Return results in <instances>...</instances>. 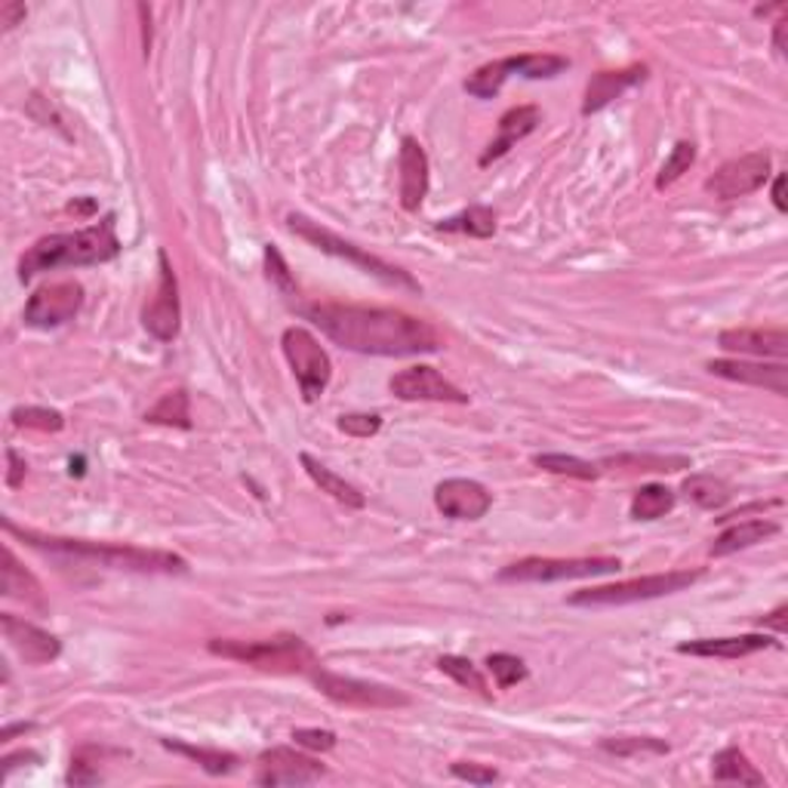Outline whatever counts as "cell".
<instances>
[{
  "instance_id": "7bdbcfd3",
  "label": "cell",
  "mask_w": 788,
  "mask_h": 788,
  "mask_svg": "<svg viewBox=\"0 0 788 788\" xmlns=\"http://www.w3.org/2000/svg\"><path fill=\"white\" fill-rule=\"evenodd\" d=\"M293 739L296 746L308 748V751H330V748H336L333 730H318V727H296Z\"/></svg>"
},
{
  "instance_id": "60d3db41",
  "label": "cell",
  "mask_w": 788,
  "mask_h": 788,
  "mask_svg": "<svg viewBox=\"0 0 788 788\" xmlns=\"http://www.w3.org/2000/svg\"><path fill=\"white\" fill-rule=\"evenodd\" d=\"M382 428V416L376 413H348L339 416V431H346L351 438H373Z\"/></svg>"
},
{
  "instance_id": "f35d334b",
  "label": "cell",
  "mask_w": 788,
  "mask_h": 788,
  "mask_svg": "<svg viewBox=\"0 0 788 788\" xmlns=\"http://www.w3.org/2000/svg\"><path fill=\"white\" fill-rule=\"evenodd\" d=\"M16 428H38V431H62L66 428V416L50 407H16L10 413Z\"/></svg>"
},
{
  "instance_id": "d6986e66",
  "label": "cell",
  "mask_w": 788,
  "mask_h": 788,
  "mask_svg": "<svg viewBox=\"0 0 788 788\" xmlns=\"http://www.w3.org/2000/svg\"><path fill=\"white\" fill-rule=\"evenodd\" d=\"M718 346L724 351H736V355H751V358H776L786 361L788 358V333L782 327H736V330H724L718 336Z\"/></svg>"
},
{
  "instance_id": "1f68e13d",
  "label": "cell",
  "mask_w": 788,
  "mask_h": 788,
  "mask_svg": "<svg viewBox=\"0 0 788 788\" xmlns=\"http://www.w3.org/2000/svg\"><path fill=\"white\" fill-rule=\"evenodd\" d=\"M675 508V493L662 483H647L631 499V518L635 521H659Z\"/></svg>"
},
{
  "instance_id": "d590c367",
  "label": "cell",
  "mask_w": 788,
  "mask_h": 788,
  "mask_svg": "<svg viewBox=\"0 0 788 788\" xmlns=\"http://www.w3.org/2000/svg\"><path fill=\"white\" fill-rule=\"evenodd\" d=\"M438 668H441L443 675H450L459 687L475 690V694L483 696V699H490V687H487V678L481 675V668L475 666L471 659H466V656H441V659H438Z\"/></svg>"
},
{
  "instance_id": "74e56055",
  "label": "cell",
  "mask_w": 788,
  "mask_h": 788,
  "mask_svg": "<svg viewBox=\"0 0 788 788\" xmlns=\"http://www.w3.org/2000/svg\"><path fill=\"white\" fill-rule=\"evenodd\" d=\"M696 161V146L694 142H678V146L671 148V154H668V161L662 163V170H659V176H656V188L662 191V188L675 186L678 179H681L690 167H694Z\"/></svg>"
},
{
  "instance_id": "6da1fadb",
  "label": "cell",
  "mask_w": 788,
  "mask_h": 788,
  "mask_svg": "<svg viewBox=\"0 0 788 788\" xmlns=\"http://www.w3.org/2000/svg\"><path fill=\"white\" fill-rule=\"evenodd\" d=\"M308 321L321 327L327 339L358 355L379 358H410L441 351V333L422 318H413L401 308L348 306V302H318L306 308Z\"/></svg>"
},
{
  "instance_id": "c3c4849f",
  "label": "cell",
  "mask_w": 788,
  "mask_h": 788,
  "mask_svg": "<svg viewBox=\"0 0 788 788\" xmlns=\"http://www.w3.org/2000/svg\"><path fill=\"white\" fill-rule=\"evenodd\" d=\"M774 203L779 213H786L788 201H786V173H779L774 179Z\"/></svg>"
},
{
  "instance_id": "603a6c76",
  "label": "cell",
  "mask_w": 788,
  "mask_h": 788,
  "mask_svg": "<svg viewBox=\"0 0 788 788\" xmlns=\"http://www.w3.org/2000/svg\"><path fill=\"white\" fill-rule=\"evenodd\" d=\"M647 78V68L644 66H631V68H622V71H598L591 81H588L586 87V102H582V114H595V111H601V108H607L614 99H619V96L626 93V90H631V87H638V83Z\"/></svg>"
},
{
  "instance_id": "8fae6325",
  "label": "cell",
  "mask_w": 788,
  "mask_h": 788,
  "mask_svg": "<svg viewBox=\"0 0 788 788\" xmlns=\"http://www.w3.org/2000/svg\"><path fill=\"white\" fill-rule=\"evenodd\" d=\"M770 173H774L770 151H748L742 158L724 163L721 170L706 182V191L721 201H736V198H746V194H755L758 188H764Z\"/></svg>"
},
{
  "instance_id": "9c48e42d",
  "label": "cell",
  "mask_w": 788,
  "mask_h": 788,
  "mask_svg": "<svg viewBox=\"0 0 788 788\" xmlns=\"http://www.w3.org/2000/svg\"><path fill=\"white\" fill-rule=\"evenodd\" d=\"M315 687L321 690L330 702L346 708H363V711H382V708H407L410 706V696L401 694L398 687H388V684H373L361 681V678H348V675H336L327 668H315L308 675Z\"/></svg>"
},
{
  "instance_id": "ab89813d",
  "label": "cell",
  "mask_w": 788,
  "mask_h": 788,
  "mask_svg": "<svg viewBox=\"0 0 788 788\" xmlns=\"http://www.w3.org/2000/svg\"><path fill=\"white\" fill-rule=\"evenodd\" d=\"M487 671L496 678L499 690H508L515 684H521L527 678V666H523L521 656L511 654H490L487 656Z\"/></svg>"
},
{
  "instance_id": "4fadbf2b",
  "label": "cell",
  "mask_w": 788,
  "mask_h": 788,
  "mask_svg": "<svg viewBox=\"0 0 788 788\" xmlns=\"http://www.w3.org/2000/svg\"><path fill=\"white\" fill-rule=\"evenodd\" d=\"M327 774V767L321 761H315L306 751H296V748L278 746L268 748L259 755V774L256 782L259 786H311Z\"/></svg>"
},
{
  "instance_id": "8d00e7d4",
  "label": "cell",
  "mask_w": 788,
  "mask_h": 788,
  "mask_svg": "<svg viewBox=\"0 0 788 788\" xmlns=\"http://www.w3.org/2000/svg\"><path fill=\"white\" fill-rule=\"evenodd\" d=\"M604 466H616L626 468V471H681V468H690V459L687 456H610L604 459Z\"/></svg>"
},
{
  "instance_id": "681fc988",
  "label": "cell",
  "mask_w": 788,
  "mask_h": 788,
  "mask_svg": "<svg viewBox=\"0 0 788 788\" xmlns=\"http://www.w3.org/2000/svg\"><path fill=\"white\" fill-rule=\"evenodd\" d=\"M786 28H788V19L782 16L779 22H776V31H774V47H776V53H782L786 56Z\"/></svg>"
},
{
  "instance_id": "7402d4cb",
  "label": "cell",
  "mask_w": 788,
  "mask_h": 788,
  "mask_svg": "<svg viewBox=\"0 0 788 788\" xmlns=\"http://www.w3.org/2000/svg\"><path fill=\"white\" fill-rule=\"evenodd\" d=\"M770 635H739V638H696V641L678 644V654L706 656V659H742V656L761 654L774 647Z\"/></svg>"
},
{
  "instance_id": "5b68a950",
  "label": "cell",
  "mask_w": 788,
  "mask_h": 788,
  "mask_svg": "<svg viewBox=\"0 0 788 788\" xmlns=\"http://www.w3.org/2000/svg\"><path fill=\"white\" fill-rule=\"evenodd\" d=\"M287 226H290V231L299 235L302 241H308L311 247H318L321 253L336 256V259H346V262H351L355 268H361V271H367V275H373V278H379L382 283H388V287H403V290L419 293V281L410 278V271L391 266V262L379 259V256L367 253V250H361L358 243L346 241V238H339L336 231L323 228L321 222H311V219L302 213H290L287 216Z\"/></svg>"
},
{
  "instance_id": "30bf717a",
  "label": "cell",
  "mask_w": 788,
  "mask_h": 788,
  "mask_svg": "<svg viewBox=\"0 0 788 788\" xmlns=\"http://www.w3.org/2000/svg\"><path fill=\"white\" fill-rule=\"evenodd\" d=\"M622 567L619 558H523L502 567L499 582H567V579H588V576L616 573Z\"/></svg>"
},
{
  "instance_id": "816d5d0a",
  "label": "cell",
  "mask_w": 788,
  "mask_h": 788,
  "mask_svg": "<svg viewBox=\"0 0 788 788\" xmlns=\"http://www.w3.org/2000/svg\"><path fill=\"white\" fill-rule=\"evenodd\" d=\"M68 210H71V213H93V210H96V203L93 201H81V203H68Z\"/></svg>"
},
{
  "instance_id": "f546056e",
  "label": "cell",
  "mask_w": 788,
  "mask_h": 788,
  "mask_svg": "<svg viewBox=\"0 0 788 788\" xmlns=\"http://www.w3.org/2000/svg\"><path fill=\"white\" fill-rule=\"evenodd\" d=\"M684 496L694 502V506L706 508V511H718L730 502V483L715 478V475H690L687 481L681 483Z\"/></svg>"
},
{
  "instance_id": "ee69618b",
  "label": "cell",
  "mask_w": 788,
  "mask_h": 788,
  "mask_svg": "<svg viewBox=\"0 0 788 788\" xmlns=\"http://www.w3.org/2000/svg\"><path fill=\"white\" fill-rule=\"evenodd\" d=\"M266 268H268V278L281 287L283 293H293V281H290V275H287V266H283L281 253L268 243L266 247Z\"/></svg>"
},
{
  "instance_id": "f1b7e54d",
  "label": "cell",
  "mask_w": 788,
  "mask_h": 788,
  "mask_svg": "<svg viewBox=\"0 0 788 788\" xmlns=\"http://www.w3.org/2000/svg\"><path fill=\"white\" fill-rule=\"evenodd\" d=\"M438 231H450V235H468V238H493L496 235V213L490 207H468L462 213L450 216L438 222Z\"/></svg>"
},
{
  "instance_id": "bcb514c9",
  "label": "cell",
  "mask_w": 788,
  "mask_h": 788,
  "mask_svg": "<svg viewBox=\"0 0 788 788\" xmlns=\"http://www.w3.org/2000/svg\"><path fill=\"white\" fill-rule=\"evenodd\" d=\"M7 487H19L22 483V478H26V471H28V466H26V459L22 456L16 453V450H7Z\"/></svg>"
},
{
  "instance_id": "5bb4252c",
  "label": "cell",
  "mask_w": 788,
  "mask_h": 788,
  "mask_svg": "<svg viewBox=\"0 0 788 788\" xmlns=\"http://www.w3.org/2000/svg\"><path fill=\"white\" fill-rule=\"evenodd\" d=\"M81 306L83 287L78 281L47 283L26 302L22 321L28 327H38V330H50V327H62L71 321L81 311Z\"/></svg>"
},
{
  "instance_id": "484cf974",
  "label": "cell",
  "mask_w": 788,
  "mask_h": 788,
  "mask_svg": "<svg viewBox=\"0 0 788 788\" xmlns=\"http://www.w3.org/2000/svg\"><path fill=\"white\" fill-rule=\"evenodd\" d=\"M299 462H302V468H306L308 478L321 487V493L333 496L336 502H342V506H348V508L367 506V499H363L361 490H358L355 483H348L346 478H339L333 468L323 466L321 459H315L311 453H299Z\"/></svg>"
},
{
  "instance_id": "d6a6232c",
  "label": "cell",
  "mask_w": 788,
  "mask_h": 788,
  "mask_svg": "<svg viewBox=\"0 0 788 788\" xmlns=\"http://www.w3.org/2000/svg\"><path fill=\"white\" fill-rule=\"evenodd\" d=\"M146 422L151 426H170V428H191V410H188V395L182 388L167 391L161 401L154 403L146 413Z\"/></svg>"
},
{
  "instance_id": "f907efd6",
  "label": "cell",
  "mask_w": 788,
  "mask_h": 788,
  "mask_svg": "<svg viewBox=\"0 0 788 788\" xmlns=\"http://www.w3.org/2000/svg\"><path fill=\"white\" fill-rule=\"evenodd\" d=\"M28 730H34V724H7L0 730V742H10L16 734H28Z\"/></svg>"
},
{
  "instance_id": "4316f807",
  "label": "cell",
  "mask_w": 788,
  "mask_h": 788,
  "mask_svg": "<svg viewBox=\"0 0 788 788\" xmlns=\"http://www.w3.org/2000/svg\"><path fill=\"white\" fill-rule=\"evenodd\" d=\"M715 767H711V776L718 779V782H739V786H767V779H764V774L755 767V764L748 761V755L742 751V748L736 746H727L721 748L718 755H715Z\"/></svg>"
},
{
  "instance_id": "277c9868",
  "label": "cell",
  "mask_w": 788,
  "mask_h": 788,
  "mask_svg": "<svg viewBox=\"0 0 788 788\" xmlns=\"http://www.w3.org/2000/svg\"><path fill=\"white\" fill-rule=\"evenodd\" d=\"M207 650L222 659H235L243 666H253L259 671H271V675H311L315 668L321 666L315 650L308 647V641L296 638V635H278V638H266V641H216L207 644Z\"/></svg>"
},
{
  "instance_id": "7dc6e473",
  "label": "cell",
  "mask_w": 788,
  "mask_h": 788,
  "mask_svg": "<svg viewBox=\"0 0 788 788\" xmlns=\"http://www.w3.org/2000/svg\"><path fill=\"white\" fill-rule=\"evenodd\" d=\"M786 614H788V607H786V604H779L774 614L764 616L761 626L764 628H774L776 635H786Z\"/></svg>"
},
{
  "instance_id": "cb8c5ba5",
  "label": "cell",
  "mask_w": 788,
  "mask_h": 788,
  "mask_svg": "<svg viewBox=\"0 0 788 788\" xmlns=\"http://www.w3.org/2000/svg\"><path fill=\"white\" fill-rule=\"evenodd\" d=\"M3 598H13L22 601L26 607L34 610H47V598H43L41 582L34 579V573H28L26 567L19 563V558L13 555V548L3 546Z\"/></svg>"
},
{
  "instance_id": "52a82bcc",
  "label": "cell",
  "mask_w": 788,
  "mask_h": 788,
  "mask_svg": "<svg viewBox=\"0 0 788 788\" xmlns=\"http://www.w3.org/2000/svg\"><path fill=\"white\" fill-rule=\"evenodd\" d=\"M570 62L563 56H548V53H523V56H508V59H496L481 66L471 78L466 81V93L478 96V99H493L502 83L508 78H527V81H548V78H558L561 71H567Z\"/></svg>"
},
{
  "instance_id": "7c38bea8",
  "label": "cell",
  "mask_w": 788,
  "mask_h": 788,
  "mask_svg": "<svg viewBox=\"0 0 788 788\" xmlns=\"http://www.w3.org/2000/svg\"><path fill=\"white\" fill-rule=\"evenodd\" d=\"M158 268H161V278H158V290L151 296V302L142 311V323L146 330L158 342H173L179 336V323H182V306H179V281H176V271L170 266V256L158 253Z\"/></svg>"
},
{
  "instance_id": "e575fe53",
  "label": "cell",
  "mask_w": 788,
  "mask_h": 788,
  "mask_svg": "<svg viewBox=\"0 0 788 788\" xmlns=\"http://www.w3.org/2000/svg\"><path fill=\"white\" fill-rule=\"evenodd\" d=\"M601 748L616 758H650V755H668V742L654 736H607Z\"/></svg>"
},
{
  "instance_id": "b9f144b4",
  "label": "cell",
  "mask_w": 788,
  "mask_h": 788,
  "mask_svg": "<svg viewBox=\"0 0 788 788\" xmlns=\"http://www.w3.org/2000/svg\"><path fill=\"white\" fill-rule=\"evenodd\" d=\"M450 774L456 779H462V782H471V786H493V782H499V774H496L493 767H483V764L475 761H456L450 767Z\"/></svg>"
},
{
  "instance_id": "d4e9b609",
  "label": "cell",
  "mask_w": 788,
  "mask_h": 788,
  "mask_svg": "<svg viewBox=\"0 0 788 788\" xmlns=\"http://www.w3.org/2000/svg\"><path fill=\"white\" fill-rule=\"evenodd\" d=\"M776 533H779V523L774 521H764V518L739 521L734 523V527H727V530L711 542L708 555H711V558H727V555H736V551H742V548L758 546V542H764V539H770V536Z\"/></svg>"
},
{
  "instance_id": "83f0119b",
  "label": "cell",
  "mask_w": 788,
  "mask_h": 788,
  "mask_svg": "<svg viewBox=\"0 0 788 788\" xmlns=\"http://www.w3.org/2000/svg\"><path fill=\"white\" fill-rule=\"evenodd\" d=\"M163 748H170L176 755H182L188 761H194L201 770H207L210 776H226L238 767V755L222 751V748H203V746H188L179 739H163Z\"/></svg>"
},
{
  "instance_id": "2e32d148",
  "label": "cell",
  "mask_w": 788,
  "mask_h": 788,
  "mask_svg": "<svg viewBox=\"0 0 788 788\" xmlns=\"http://www.w3.org/2000/svg\"><path fill=\"white\" fill-rule=\"evenodd\" d=\"M435 506H438L443 518H453V521H478V518H483V515L490 511L493 496H490V490H487L483 483L468 481V478H450V481L438 483Z\"/></svg>"
},
{
  "instance_id": "3957f363",
  "label": "cell",
  "mask_w": 788,
  "mask_h": 788,
  "mask_svg": "<svg viewBox=\"0 0 788 788\" xmlns=\"http://www.w3.org/2000/svg\"><path fill=\"white\" fill-rule=\"evenodd\" d=\"M114 213L102 216L96 226L81 231H66V235H47L34 247H28L26 256L19 259V278L34 281L43 271L56 268H78V266H102L121 253V241L114 231Z\"/></svg>"
},
{
  "instance_id": "7a4b0ae2",
  "label": "cell",
  "mask_w": 788,
  "mask_h": 788,
  "mask_svg": "<svg viewBox=\"0 0 788 788\" xmlns=\"http://www.w3.org/2000/svg\"><path fill=\"white\" fill-rule=\"evenodd\" d=\"M3 530L10 536H19L26 546L71 558V561H87L106 570H127V573H188V561L173 551L163 548H139V546H114V542H93V539H66V536H43L38 530L16 527L13 521H3Z\"/></svg>"
},
{
  "instance_id": "e0dca14e",
  "label": "cell",
  "mask_w": 788,
  "mask_h": 788,
  "mask_svg": "<svg viewBox=\"0 0 788 788\" xmlns=\"http://www.w3.org/2000/svg\"><path fill=\"white\" fill-rule=\"evenodd\" d=\"M0 628H3V638L10 641V647L26 659L28 666H47L62 654L59 638H53L50 631H43L28 619H19L16 614H0Z\"/></svg>"
},
{
  "instance_id": "836d02e7",
  "label": "cell",
  "mask_w": 788,
  "mask_h": 788,
  "mask_svg": "<svg viewBox=\"0 0 788 788\" xmlns=\"http://www.w3.org/2000/svg\"><path fill=\"white\" fill-rule=\"evenodd\" d=\"M533 466L542 468V471H551V475L576 478V481H595L601 475V468L595 466V462L567 453H539L533 456Z\"/></svg>"
},
{
  "instance_id": "ac0fdd59",
  "label": "cell",
  "mask_w": 788,
  "mask_h": 788,
  "mask_svg": "<svg viewBox=\"0 0 788 788\" xmlns=\"http://www.w3.org/2000/svg\"><path fill=\"white\" fill-rule=\"evenodd\" d=\"M708 373L730 379V382H742L751 388H767L779 398L788 395V367L782 361L764 363V361H736V358H718L708 361Z\"/></svg>"
},
{
  "instance_id": "8992f818",
  "label": "cell",
  "mask_w": 788,
  "mask_h": 788,
  "mask_svg": "<svg viewBox=\"0 0 788 788\" xmlns=\"http://www.w3.org/2000/svg\"><path fill=\"white\" fill-rule=\"evenodd\" d=\"M699 570H668V573H650L638 576V579H622L614 586H595L573 591L567 604L570 607H626V604L654 601V598H666L675 591L690 588L699 579Z\"/></svg>"
},
{
  "instance_id": "44dd1931",
  "label": "cell",
  "mask_w": 788,
  "mask_h": 788,
  "mask_svg": "<svg viewBox=\"0 0 788 788\" xmlns=\"http://www.w3.org/2000/svg\"><path fill=\"white\" fill-rule=\"evenodd\" d=\"M539 123H542V111L536 106H518L506 111V114L499 118V133H496L493 142H490L487 151L481 154V167H490V163L499 161V158H506L508 151L518 146L521 139L533 133Z\"/></svg>"
},
{
  "instance_id": "4dcf8cb0",
  "label": "cell",
  "mask_w": 788,
  "mask_h": 788,
  "mask_svg": "<svg viewBox=\"0 0 788 788\" xmlns=\"http://www.w3.org/2000/svg\"><path fill=\"white\" fill-rule=\"evenodd\" d=\"M108 761V748L102 746H81L71 755V767H68V786H96L102 782V764Z\"/></svg>"
},
{
  "instance_id": "9a60e30c",
  "label": "cell",
  "mask_w": 788,
  "mask_h": 788,
  "mask_svg": "<svg viewBox=\"0 0 788 788\" xmlns=\"http://www.w3.org/2000/svg\"><path fill=\"white\" fill-rule=\"evenodd\" d=\"M391 395L401 401H435V403H468V395L459 386H453L450 379H443L435 367L419 363V367H407L401 373L391 376Z\"/></svg>"
},
{
  "instance_id": "ba28073f",
  "label": "cell",
  "mask_w": 788,
  "mask_h": 788,
  "mask_svg": "<svg viewBox=\"0 0 788 788\" xmlns=\"http://www.w3.org/2000/svg\"><path fill=\"white\" fill-rule=\"evenodd\" d=\"M281 348L283 358L290 363L293 370L296 382H299V391L308 403H315L321 398L330 379H333V361L330 355L323 351V346L315 339L311 330L306 327H287L281 336Z\"/></svg>"
},
{
  "instance_id": "ffe728a7",
  "label": "cell",
  "mask_w": 788,
  "mask_h": 788,
  "mask_svg": "<svg viewBox=\"0 0 788 788\" xmlns=\"http://www.w3.org/2000/svg\"><path fill=\"white\" fill-rule=\"evenodd\" d=\"M398 170H401V207L407 213H416L428 194V154L413 136L401 139Z\"/></svg>"
},
{
  "instance_id": "f6af8a7d",
  "label": "cell",
  "mask_w": 788,
  "mask_h": 788,
  "mask_svg": "<svg viewBox=\"0 0 788 788\" xmlns=\"http://www.w3.org/2000/svg\"><path fill=\"white\" fill-rule=\"evenodd\" d=\"M26 16H28L26 3H0V26H3V31H13Z\"/></svg>"
}]
</instances>
